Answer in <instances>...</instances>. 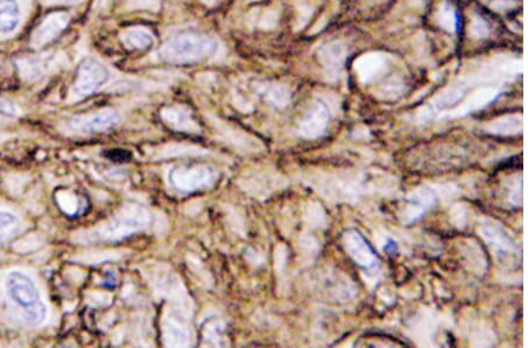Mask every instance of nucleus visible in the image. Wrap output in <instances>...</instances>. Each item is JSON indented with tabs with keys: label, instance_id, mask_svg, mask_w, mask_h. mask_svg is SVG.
Instances as JSON below:
<instances>
[{
	"label": "nucleus",
	"instance_id": "f257e3e1",
	"mask_svg": "<svg viewBox=\"0 0 528 348\" xmlns=\"http://www.w3.org/2000/svg\"><path fill=\"white\" fill-rule=\"evenodd\" d=\"M6 292L17 308H20L26 323L37 326L44 323L47 308L41 299L37 286L29 275L19 271H12L5 282Z\"/></svg>",
	"mask_w": 528,
	"mask_h": 348
},
{
	"label": "nucleus",
	"instance_id": "f03ea898",
	"mask_svg": "<svg viewBox=\"0 0 528 348\" xmlns=\"http://www.w3.org/2000/svg\"><path fill=\"white\" fill-rule=\"evenodd\" d=\"M217 51V43L201 34L180 33L166 41L160 56L166 63L186 65L205 59Z\"/></svg>",
	"mask_w": 528,
	"mask_h": 348
},
{
	"label": "nucleus",
	"instance_id": "7ed1b4c3",
	"mask_svg": "<svg viewBox=\"0 0 528 348\" xmlns=\"http://www.w3.org/2000/svg\"><path fill=\"white\" fill-rule=\"evenodd\" d=\"M108 73L105 67L94 59L85 60L78 70V79L74 92L78 96H89L106 82Z\"/></svg>",
	"mask_w": 528,
	"mask_h": 348
},
{
	"label": "nucleus",
	"instance_id": "20e7f679",
	"mask_svg": "<svg viewBox=\"0 0 528 348\" xmlns=\"http://www.w3.org/2000/svg\"><path fill=\"white\" fill-rule=\"evenodd\" d=\"M70 22V17L64 12H57L47 15V18L38 26L31 37V46L38 48L44 47L45 45L54 40L61 33Z\"/></svg>",
	"mask_w": 528,
	"mask_h": 348
},
{
	"label": "nucleus",
	"instance_id": "39448f33",
	"mask_svg": "<svg viewBox=\"0 0 528 348\" xmlns=\"http://www.w3.org/2000/svg\"><path fill=\"white\" fill-rule=\"evenodd\" d=\"M58 63L57 55H39L34 58H22L17 61L19 74L22 79L34 81L45 77Z\"/></svg>",
	"mask_w": 528,
	"mask_h": 348
},
{
	"label": "nucleus",
	"instance_id": "423d86ee",
	"mask_svg": "<svg viewBox=\"0 0 528 348\" xmlns=\"http://www.w3.org/2000/svg\"><path fill=\"white\" fill-rule=\"evenodd\" d=\"M117 116L113 112H103L94 116L85 119H74L70 122V128L81 132H99L115 125Z\"/></svg>",
	"mask_w": 528,
	"mask_h": 348
},
{
	"label": "nucleus",
	"instance_id": "0eeeda50",
	"mask_svg": "<svg viewBox=\"0 0 528 348\" xmlns=\"http://www.w3.org/2000/svg\"><path fill=\"white\" fill-rule=\"evenodd\" d=\"M346 47L339 41L325 45L319 51V59L329 73H337L344 65Z\"/></svg>",
	"mask_w": 528,
	"mask_h": 348
},
{
	"label": "nucleus",
	"instance_id": "6e6552de",
	"mask_svg": "<svg viewBox=\"0 0 528 348\" xmlns=\"http://www.w3.org/2000/svg\"><path fill=\"white\" fill-rule=\"evenodd\" d=\"M355 66L360 77H364L365 80H371L377 77L381 70H386V60L383 55L370 53L360 56Z\"/></svg>",
	"mask_w": 528,
	"mask_h": 348
},
{
	"label": "nucleus",
	"instance_id": "1a4fd4ad",
	"mask_svg": "<svg viewBox=\"0 0 528 348\" xmlns=\"http://www.w3.org/2000/svg\"><path fill=\"white\" fill-rule=\"evenodd\" d=\"M20 10L17 0H0V33L8 34L17 29Z\"/></svg>",
	"mask_w": 528,
	"mask_h": 348
},
{
	"label": "nucleus",
	"instance_id": "9d476101",
	"mask_svg": "<svg viewBox=\"0 0 528 348\" xmlns=\"http://www.w3.org/2000/svg\"><path fill=\"white\" fill-rule=\"evenodd\" d=\"M436 20L443 30L448 31V32H457L458 31V13L451 4H448V1H444L443 4L440 5L439 10L437 12Z\"/></svg>",
	"mask_w": 528,
	"mask_h": 348
},
{
	"label": "nucleus",
	"instance_id": "9b49d317",
	"mask_svg": "<svg viewBox=\"0 0 528 348\" xmlns=\"http://www.w3.org/2000/svg\"><path fill=\"white\" fill-rule=\"evenodd\" d=\"M19 230V220L13 213L0 211V244L15 237Z\"/></svg>",
	"mask_w": 528,
	"mask_h": 348
},
{
	"label": "nucleus",
	"instance_id": "f8f14e48",
	"mask_svg": "<svg viewBox=\"0 0 528 348\" xmlns=\"http://www.w3.org/2000/svg\"><path fill=\"white\" fill-rule=\"evenodd\" d=\"M126 46L133 50H146L153 43L151 34L143 30H131L122 37Z\"/></svg>",
	"mask_w": 528,
	"mask_h": 348
},
{
	"label": "nucleus",
	"instance_id": "ddd939ff",
	"mask_svg": "<svg viewBox=\"0 0 528 348\" xmlns=\"http://www.w3.org/2000/svg\"><path fill=\"white\" fill-rule=\"evenodd\" d=\"M469 33L476 39H485L491 34V27L488 25V22H485L481 17L474 15L471 22V27H469Z\"/></svg>",
	"mask_w": 528,
	"mask_h": 348
},
{
	"label": "nucleus",
	"instance_id": "4468645a",
	"mask_svg": "<svg viewBox=\"0 0 528 348\" xmlns=\"http://www.w3.org/2000/svg\"><path fill=\"white\" fill-rule=\"evenodd\" d=\"M17 114V109L15 107L8 101L4 100H0V115L1 116H6V118H12Z\"/></svg>",
	"mask_w": 528,
	"mask_h": 348
},
{
	"label": "nucleus",
	"instance_id": "2eb2a0df",
	"mask_svg": "<svg viewBox=\"0 0 528 348\" xmlns=\"http://www.w3.org/2000/svg\"><path fill=\"white\" fill-rule=\"evenodd\" d=\"M106 156L107 158H110L112 161L114 160V161L122 162L127 161L131 155H129V153H126V151H112L110 154H106Z\"/></svg>",
	"mask_w": 528,
	"mask_h": 348
},
{
	"label": "nucleus",
	"instance_id": "dca6fc26",
	"mask_svg": "<svg viewBox=\"0 0 528 348\" xmlns=\"http://www.w3.org/2000/svg\"><path fill=\"white\" fill-rule=\"evenodd\" d=\"M58 1H61V3H66V4H74V3H78L79 0H58Z\"/></svg>",
	"mask_w": 528,
	"mask_h": 348
}]
</instances>
